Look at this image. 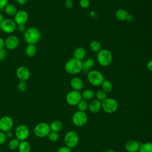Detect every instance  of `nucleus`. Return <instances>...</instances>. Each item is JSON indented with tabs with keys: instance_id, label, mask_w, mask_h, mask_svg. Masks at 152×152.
Segmentation results:
<instances>
[{
	"instance_id": "nucleus-1",
	"label": "nucleus",
	"mask_w": 152,
	"mask_h": 152,
	"mask_svg": "<svg viewBox=\"0 0 152 152\" xmlns=\"http://www.w3.org/2000/svg\"><path fill=\"white\" fill-rule=\"evenodd\" d=\"M41 36L40 30L36 27H30L23 33V38L27 44L36 45L40 41Z\"/></svg>"
},
{
	"instance_id": "nucleus-2",
	"label": "nucleus",
	"mask_w": 152,
	"mask_h": 152,
	"mask_svg": "<svg viewBox=\"0 0 152 152\" xmlns=\"http://www.w3.org/2000/svg\"><path fill=\"white\" fill-rule=\"evenodd\" d=\"M82 61L72 58L65 64L64 69L68 74L76 75L82 71Z\"/></svg>"
},
{
	"instance_id": "nucleus-3",
	"label": "nucleus",
	"mask_w": 152,
	"mask_h": 152,
	"mask_svg": "<svg viewBox=\"0 0 152 152\" xmlns=\"http://www.w3.org/2000/svg\"><path fill=\"white\" fill-rule=\"evenodd\" d=\"M97 61L102 66H107L112 62L113 56L112 52L107 49H102L97 53Z\"/></svg>"
},
{
	"instance_id": "nucleus-4",
	"label": "nucleus",
	"mask_w": 152,
	"mask_h": 152,
	"mask_svg": "<svg viewBox=\"0 0 152 152\" xmlns=\"http://www.w3.org/2000/svg\"><path fill=\"white\" fill-rule=\"evenodd\" d=\"M88 82L93 86H101L104 81V77L99 71L93 69L89 71L87 76Z\"/></svg>"
},
{
	"instance_id": "nucleus-5",
	"label": "nucleus",
	"mask_w": 152,
	"mask_h": 152,
	"mask_svg": "<svg viewBox=\"0 0 152 152\" xmlns=\"http://www.w3.org/2000/svg\"><path fill=\"white\" fill-rule=\"evenodd\" d=\"M118 103L113 98L107 97L102 102V109L107 113H112L116 111L118 108Z\"/></svg>"
},
{
	"instance_id": "nucleus-6",
	"label": "nucleus",
	"mask_w": 152,
	"mask_h": 152,
	"mask_svg": "<svg viewBox=\"0 0 152 152\" xmlns=\"http://www.w3.org/2000/svg\"><path fill=\"white\" fill-rule=\"evenodd\" d=\"M34 134L38 138H44L48 137L51 131L50 125L46 122H40L37 124L34 128Z\"/></svg>"
},
{
	"instance_id": "nucleus-7",
	"label": "nucleus",
	"mask_w": 152,
	"mask_h": 152,
	"mask_svg": "<svg viewBox=\"0 0 152 152\" xmlns=\"http://www.w3.org/2000/svg\"><path fill=\"white\" fill-rule=\"evenodd\" d=\"M79 141V137L75 131L67 132L64 137V142L66 146L70 148H73L77 146Z\"/></svg>"
},
{
	"instance_id": "nucleus-8",
	"label": "nucleus",
	"mask_w": 152,
	"mask_h": 152,
	"mask_svg": "<svg viewBox=\"0 0 152 152\" xmlns=\"http://www.w3.org/2000/svg\"><path fill=\"white\" fill-rule=\"evenodd\" d=\"M72 121L76 126L81 127L85 125L88 121V116L85 112L77 111L72 116Z\"/></svg>"
},
{
	"instance_id": "nucleus-9",
	"label": "nucleus",
	"mask_w": 152,
	"mask_h": 152,
	"mask_svg": "<svg viewBox=\"0 0 152 152\" xmlns=\"http://www.w3.org/2000/svg\"><path fill=\"white\" fill-rule=\"evenodd\" d=\"M82 99L81 93L79 91L72 90L66 95V101L70 106H77Z\"/></svg>"
},
{
	"instance_id": "nucleus-10",
	"label": "nucleus",
	"mask_w": 152,
	"mask_h": 152,
	"mask_svg": "<svg viewBox=\"0 0 152 152\" xmlns=\"http://www.w3.org/2000/svg\"><path fill=\"white\" fill-rule=\"evenodd\" d=\"M30 135V131L28 127L23 124L18 125L15 129V135L20 141H26Z\"/></svg>"
},
{
	"instance_id": "nucleus-11",
	"label": "nucleus",
	"mask_w": 152,
	"mask_h": 152,
	"mask_svg": "<svg viewBox=\"0 0 152 152\" xmlns=\"http://www.w3.org/2000/svg\"><path fill=\"white\" fill-rule=\"evenodd\" d=\"M17 30V24L11 18H4L1 23V30L7 34H11Z\"/></svg>"
},
{
	"instance_id": "nucleus-12",
	"label": "nucleus",
	"mask_w": 152,
	"mask_h": 152,
	"mask_svg": "<svg viewBox=\"0 0 152 152\" xmlns=\"http://www.w3.org/2000/svg\"><path fill=\"white\" fill-rule=\"evenodd\" d=\"M28 20V14L25 10L17 11L14 16V21L17 25H25Z\"/></svg>"
},
{
	"instance_id": "nucleus-13",
	"label": "nucleus",
	"mask_w": 152,
	"mask_h": 152,
	"mask_svg": "<svg viewBox=\"0 0 152 152\" xmlns=\"http://www.w3.org/2000/svg\"><path fill=\"white\" fill-rule=\"evenodd\" d=\"M14 124L12 119L9 116H4L0 118V130L2 132L10 131Z\"/></svg>"
},
{
	"instance_id": "nucleus-14",
	"label": "nucleus",
	"mask_w": 152,
	"mask_h": 152,
	"mask_svg": "<svg viewBox=\"0 0 152 152\" xmlns=\"http://www.w3.org/2000/svg\"><path fill=\"white\" fill-rule=\"evenodd\" d=\"M16 75L20 81L28 80L30 77V71L25 66H20L16 69Z\"/></svg>"
},
{
	"instance_id": "nucleus-15",
	"label": "nucleus",
	"mask_w": 152,
	"mask_h": 152,
	"mask_svg": "<svg viewBox=\"0 0 152 152\" xmlns=\"http://www.w3.org/2000/svg\"><path fill=\"white\" fill-rule=\"evenodd\" d=\"M19 39L15 35H10L5 40V47L8 50H14L16 49L19 45Z\"/></svg>"
},
{
	"instance_id": "nucleus-16",
	"label": "nucleus",
	"mask_w": 152,
	"mask_h": 152,
	"mask_svg": "<svg viewBox=\"0 0 152 152\" xmlns=\"http://www.w3.org/2000/svg\"><path fill=\"white\" fill-rule=\"evenodd\" d=\"M140 145L141 144L138 141L131 140L126 142L125 148L128 152H138L139 151Z\"/></svg>"
},
{
	"instance_id": "nucleus-17",
	"label": "nucleus",
	"mask_w": 152,
	"mask_h": 152,
	"mask_svg": "<svg viewBox=\"0 0 152 152\" xmlns=\"http://www.w3.org/2000/svg\"><path fill=\"white\" fill-rule=\"evenodd\" d=\"M70 86L72 90L80 91L83 88L84 83L80 77H74L70 80Z\"/></svg>"
},
{
	"instance_id": "nucleus-18",
	"label": "nucleus",
	"mask_w": 152,
	"mask_h": 152,
	"mask_svg": "<svg viewBox=\"0 0 152 152\" xmlns=\"http://www.w3.org/2000/svg\"><path fill=\"white\" fill-rule=\"evenodd\" d=\"M88 109L93 113L99 112L102 109V102L97 99L91 100L88 103Z\"/></svg>"
},
{
	"instance_id": "nucleus-19",
	"label": "nucleus",
	"mask_w": 152,
	"mask_h": 152,
	"mask_svg": "<svg viewBox=\"0 0 152 152\" xmlns=\"http://www.w3.org/2000/svg\"><path fill=\"white\" fill-rule=\"evenodd\" d=\"M86 55V50L83 47H78L73 52V58L82 61Z\"/></svg>"
},
{
	"instance_id": "nucleus-20",
	"label": "nucleus",
	"mask_w": 152,
	"mask_h": 152,
	"mask_svg": "<svg viewBox=\"0 0 152 152\" xmlns=\"http://www.w3.org/2000/svg\"><path fill=\"white\" fill-rule=\"evenodd\" d=\"M95 61L91 58H88L82 63V71L85 72H89L91 68L94 66Z\"/></svg>"
},
{
	"instance_id": "nucleus-21",
	"label": "nucleus",
	"mask_w": 152,
	"mask_h": 152,
	"mask_svg": "<svg viewBox=\"0 0 152 152\" xmlns=\"http://www.w3.org/2000/svg\"><path fill=\"white\" fill-rule=\"evenodd\" d=\"M128 14H129V12L123 8H120L116 11L115 17L119 21H126Z\"/></svg>"
},
{
	"instance_id": "nucleus-22",
	"label": "nucleus",
	"mask_w": 152,
	"mask_h": 152,
	"mask_svg": "<svg viewBox=\"0 0 152 152\" xmlns=\"http://www.w3.org/2000/svg\"><path fill=\"white\" fill-rule=\"evenodd\" d=\"M37 53V48L35 45L27 44L25 49V53L27 56L31 58L36 55Z\"/></svg>"
},
{
	"instance_id": "nucleus-23",
	"label": "nucleus",
	"mask_w": 152,
	"mask_h": 152,
	"mask_svg": "<svg viewBox=\"0 0 152 152\" xmlns=\"http://www.w3.org/2000/svg\"><path fill=\"white\" fill-rule=\"evenodd\" d=\"M4 10L8 16H14L18 11L16 6L12 4H8L4 8Z\"/></svg>"
},
{
	"instance_id": "nucleus-24",
	"label": "nucleus",
	"mask_w": 152,
	"mask_h": 152,
	"mask_svg": "<svg viewBox=\"0 0 152 152\" xmlns=\"http://www.w3.org/2000/svg\"><path fill=\"white\" fill-rule=\"evenodd\" d=\"M49 125H50V130L52 131H54L56 132H58L61 131L63 127L62 122L59 120L53 121Z\"/></svg>"
},
{
	"instance_id": "nucleus-25",
	"label": "nucleus",
	"mask_w": 152,
	"mask_h": 152,
	"mask_svg": "<svg viewBox=\"0 0 152 152\" xmlns=\"http://www.w3.org/2000/svg\"><path fill=\"white\" fill-rule=\"evenodd\" d=\"M82 99L86 100H91L95 96V93L91 89H86L81 93Z\"/></svg>"
},
{
	"instance_id": "nucleus-26",
	"label": "nucleus",
	"mask_w": 152,
	"mask_h": 152,
	"mask_svg": "<svg viewBox=\"0 0 152 152\" xmlns=\"http://www.w3.org/2000/svg\"><path fill=\"white\" fill-rule=\"evenodd\" d=\"M90 49L92 52L98 53L102 49L101 43L98 40H93L90 43Z\"/></svg>"
},
{
	"instance_id": "nucleus-27",
	"label": "nucleus",
	"mask_w": 152,
	"mask_h": 152,
	"mask_svg": "<svg viewBox=\"0 0 152 152\" xmlns=\"http://www.w3.org/2000/svg\"><path fill=\"white\" fill-rule=\"evenodd\" d=\"M18 149L19 152H30L31 146L27 141H20Z\"/></svg>"
},
{
	"instance_id": "nucleus-28",
	"label": "nucleus",
	"mask_w": 152,
	"mask_h": 152,
	"mask_svg": "<svg viewBox=\"0 0 152 152\" xmlns=\"http://www.w3.org/2000/svg\"><path fill=\"white\" fill-rule=\"evenodd\" d=\"M102 90L106 93H109L112 91L113 89V85L112 83L107 80H104L101 85Z\"/></svg>"
},
{
	"instance_id": "nucleus-29",
	"label": "nucleus",
	"mask_w": 152,
	"mask_h": 152,
	"mask_svg": "<svg viewBox=\"0 0 152 152\" xmlns=\"http://www.w3.org/2000/svg\"><path fill=\"white\" fill-rule=\"evenodd\" d=\"M138 152H152V142H147L141 144Z\"/></svg>"
},
{
	"instance_id": "nucleus-30",
	"label": "nucleus",
	"mask_w": 152,
	"mask_h": 152,
	"mask_svg": "<svg viewBox=\"0 0 152 152\" xmlns=\"http://www.w3.org/2000/svg\"><path fill=\"white\" fill-rule=\"evenodd\" d=\"M20 142V141L18 140L17 138H12L9 141L8 144V147L9 149L11 150H15L18 148Z\"/></svg>"
},
{
	"instance_id": "nucleus-31",
	"label": "nucleus",
	"mask_w": 152,
	"mask_h": 152,
	"mask_svg": "<svg viewBox=\"0 0 152 152\" xmlns=\"http://www.w3.org/2000/svg\"><path fill=\"white\" fill-rule=\"evenodd\" d=\"M77 107L79 111L86 112L88 109V103L87 100L82 99L78 104Z\"/></svg>"
},
{
	"instance_id": "nucleus-32",
	"label": "nucleus",
	"mask_w": 152,
	"mask_h": 152,
	"mask_svg": "<svg viewBox=\"0 0 152 152\" xmlns=\"http://www.w3.org/2000/svg\"><path fill=\"white\" fill-rule=\"evenodd\" d=\"M95 96L96 99L102 102L107 98V93L102 90H99L95 93Z\"/></svg>"
},
{
	"instance_id": "nucleus-33",
	"label": "nucleus",
	"mask_w": 152,
	"mask_h": 152,
	"mask_svg": "<svg viewBox=\"0 0 152 152\" xmlns=\"http://www.w3.org/2000/svg\"><path fill=\"white\" fill-rule=\"evenodd\" d=\"M48 139L52 141V142H56L59 139V134L58 132H54V131H50L49 132V134H48Z\"/></svg>"
},
{
	"instance_id": "nucleus-34",
	"label": "nucleus",
	"mask_w": 152,
	"mask_h": 152,
	"mask_svg": "<svg viewBox=\"0 0 152 152\" xmlns=\"http://www.w3.org/2000/svg\"><path fill=\"white\" fill-rule=\"evenodd\" d=\"M17 88L21 92L25 91L27 88V84L25 81H20L17 85Z\"/></svg>"
},
{
	"instance_id": "nucleus-35",
	"label": "nucleus",
	"mask_w": 152,
	"mask_h": 152,
	"mask_svg": "<svg viewBox=\"0 0 152 152\" xmlns=\"http://www.w3.org/2000/svg\"><path fill=\"white\" fill-rule=\"evenodd\" d=\"M79 4L81 8L87 9L90 5V0H80Z\"/></svg>"
},
{
	"instance_id": "nucleus-36",
	"label": "nucleus",
	"mask_w": 152,
	"mask_h": 152,
	"mask_svg": "<svg viewBox=\"0 0 152 152\" xmlns=\"http://www.w3.org/2000/svg\"><path fill=\"white\" fill-rule=\"evenodd\" d=\"M7 137L5 133L2 131H0V145L3 144L7 140Z\"/></svg>"
},
{
	"instance_id": "nucleus-37",
	"label": "nucleus",
	"mask_w": 152,
	"mask_h": 152,
	"mask_svg": "<svg viewBox=\"0 0 152 152\" xmlns=\"http://www.w3.org/2000/svg\"><path fill=\"white\" fill-rule=\"evenodd\" d=\"M74 2L72 0H65V6L68 9H71L73 7Z\"/></svg>"
},
{
	"instance_id": "nucleus-38",
	"label": "nucleus",
	"mask_w": 152,
	"mask_h": 152,
	"mask_svg": "<svg viewBox=\"0 0 152 152\" xmlns=\"http://www.w3.org/2000/svg\"><path fill=\"white\" fill-rule=\"evenodd\" d=\"M7 54V51L4 49L0 50V61H2L6 58Z\"/></svg>"
},
{
	"instance_id": "nucleus-39",
	"label": "nucleus",
	"mask_w": 152,
	"mask_h": 152,
	"mask_svg": "<svg viewBox=\"0 0 152 152\" xmlns=\"http://www.w3.org/2000/svg\"><path fill=\"white\" fill-rule=\"evenodd\" d=\"M57 152H71V148L67 146H62L58 150Z\"/></svg>"
},
{
	"instance_id": "nucleus-40",
	"label": "nucleus",
	"mask_w": 152,
	"mask_h": 152,
	"mask_svg": "<svg viewBox=\"0 0 152 152\" xmlns=\"http://www.w3.org/2000/svg\"><path fill=\"white\" fill-rule=\"evenodd\" d=\"M8 4V0H0V10H2Z\"/></svg>"
},
{
	"instance_id": "nucleus-41",
	"label": "nucleus",
	"mask_w": 152,
	"mask_h": 152,
	"mask_svg": "<svg viewBox=\"0 0 152 152\" xmlns=\"http://www.w3.org/2000/svg\"><path fill=\"white\" fill-rule=\"evenodd\" d=\"M26 29V28L25 27V25H17V30H18L20 32L24 33Z\"/></svg>"
},
{
	"instance_id": "nucleus-42",
	"label": "nucleus",
	"mask_w": 152,
	"mask_h": 152,
	"mask_svg": "<svg viewBox=\"0 0 152 152\" xmlns=\"http://www.w3.org/2000/svg\"><path fill=\"white\" fill-rule=\"evenodd\" d=\"M147 69L150 71L152 72V59H150L147 64Z\"/></svg>"
},
{
	"instance_id": "nucleus-43",
	"label": "nucleus",
	"mask_w": 152,
	"mask_h": 152,
	"mask_svg": "<svg viewBox=\"0 0 152 152\" xmlns=\"http://www.w3.org/2000/svg\"><path fill=\"white\" fill-rule=\"evenodd\" d=\"M16 2L20 5H25L28 2V0H16Z\"/></svg>"
},
{
	"instance_id": "nucleus-44",
	"label": "nucleus",
	"mask_w": 152,
	"mask_h": 152,
	"mask_svg": "<svg viewBox=\"0 0 152 152\" xmlns=\"http://www.w3.org/2000/svg\"><path fill=\"white\" fill-rule=\"evenodd\" d=\"M134 20V16L131 14H128V17H127V19H126V21L128 22H132Z\"/></svg>"
},
{
	"instance_id": "nucleus-45",
	"label": "nucleus",
	"mask_w": 152,
	"mask_h": 152,
	"mask_svg": "<svg viewBox=\"0 0 152 152\" xmlns=\"http://www.w3.org/2000/svg\"><path fill=\"white\" fill-rule=\"evenodd\" d=\"M5 48V40L0 37V50L4 49Z\"/></svg>"
},
{
	"instance_id": "nucleus-46",
	"label": "nucleus",
	"mask_w": 152,
	"mask_h": 152,
	"mask_svg": "<svg viewBox=\"0 0 152 152\" xmlns=\"http://www.w3.org/2000/svg\"><path fill=\"white\" fill-rule=\"evenodd\" d=\"M5 135H6V137L7 138H11L12 137V131L10 130V131H8L7 132H5Z\"/></svg>"
},
{
	"instance_id": "nucleus-47",
	"label": "nucleus",
	"mask_w": 152,
	"mask_h": 152,
	"mask_svg": "<svg viewBox=\"0 0 152 152\" xmlns=\"http://www.w3.org/2000/svg\"><path fill=\"white\" fill-rule=\"evenodd\" d=\"M4 16L0 12V23H1L2 22V21L4 20Z\"/></svg>"
},
{
	"instance_id": "nucleus-48",
	"label": "nucleus",
	"mask_w": 152,
	"mask_h": 152,
	"mask_svg": "<svg viewBox=\"0 0 152 152\" xmlns=\"http://www.w3.org/2000/svg\"><path fill=\"white\" fill-rule=\"evenodd\" d=\"M106 152H115V151H114L113 150H107Z\"/></svg>"
},
{
	"instance_id": "nucleus-49",
	"label": "nucleus",
	"mask_w": 152,
	"mask_h": 152,
	"mask_svg": "<svg viewBox=\"0 0 152 152\" xmlns=\"http://www.w3.org/2000/svg\"><path fill=\"white\" fill-rule=\"evenodd\" d=\"M1 31V23H0V31Z\"/></svg>"
},
{
	"instance_id": "nucleus-50",
	"label": "nucleus",
	"mask_w": 152,
	"mask_h": 152,
	"mask_svg": "<svg viewBox=\"0 0 152 152\" xmlns=\"http://www.w3.org/2000/svg\"></svg>"
}]
</instances>
